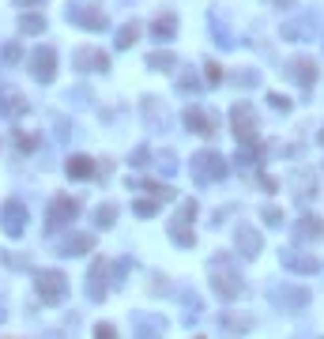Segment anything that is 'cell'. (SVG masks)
<instances>
[{
	"instance_id": "obj_15",
	"label": "cell",
	"mask_w": 324,
	"mask_h": 339,
	"mask_svg": "<svg viewBox=\"0 0 324 339\" xmlns=\"http://www.w3.org/2000/svg\"><path fill=\"white\" fill-rule=\"evenodd\" d=\"M294 238H298V241H317V238H324V222H320V219H298Z\"/></svg>"
},
{
	"instance_id": "obj_26",
	"label": "cell",
	"mask_w": 324,
	"mask_h": 339,
	"mask_svg": "<svg viewBox=\"0 0 324 339\" xmlns=\"http://www.w3.org/2000/svg\"><path fill=\"white\" fill-rule=\"evenodd\" d=\"M264 219H268L272 226H283V211L279 207H264Z\"/></svg>"
},
{
	"instance_id": "obj_30",
	"label": "cell",
	"mask_w": 324,
	"mask_h": 339,
	"mask_svg": "<svg viewBox=\"0 0 324 339\" xmlns=\"http://www.w3.org/2000/svg\"><path fill=\"white\" fill-rule=\"evenodd\" d=\"M15 4H34V0H15Z\"/></svg>"
},
{
	"instance_id": "obj_29",
	"label": "cell",
	"mask_w": 324,
	"mask_h": 339,
	"mask_svg": "<svg viewBox=\"0 0 324 339\" xmlns=\"http://www.w3.org/2000/svg\"><path fill=\"white\" fill-rule=\"evenodd\" d=\"M275 4H294V0H275Z\"/></svg>"
},
{
	"instance_id": "obj_11",
	"label": "cell",
	"mask_w": 324,
	"mask_h": 339,
	"mask_svg": "<svg viewBox=\"0 0 324 339\" xmlns=\"http://www.w3.org/2000/svg\"><path fill=\"white\" fill-rule=\"evenodd\" d=\"M132 328H136V339H162L166 335V321L162 317H147V313H140L132 321Z\"/></svg>"
},
{
	"instance_id": "obj_16",
	"label": "cell",
	"mask_w": 324,
	"mask_h": 339,
	"mask_svg": "<svg viewBox=\"0 0 324 339\" xmlns=\"http://www.w3.org/2000/svg\"><path fill=\"white\" fill-rule=\"evenodd\" d=\"M237 253L241 256H256L260 253V234H253L249 226H237Z\"/></svg>"
},
{
	"instance_id": "obj_24",
	"label": "cell",
	"mask_w": 324,
	"mask_h": 339,
	"mask_svg": "<svg viewBox=\"0 0 324 339\" xmlns=\"http://www.w3.org/2000/svg\"><path fill=\"white\" fill-rule=\"evenodd\" d=\"M147 64H151V68H174L177 61H174V53H155Z\"/></svg>"
},
{
	"instance_id": "obj_2",
	"label": "cell",
	"mask_w": 324,
	"mask_h": 339,
	"mask_svg": "<svg viewBox=\"0 0 324 339\" xmlns=\"http://www.w3.org/2000/svg\"><path fill=\"white\" fill-rule=\"evenodd\" d=\"M211 279H215V290H219V298H237L241 294V275H237V271L230 268V264H211Z\"/></svg>"
},
{
	"instance_id": "obj_21",
	"label": "cell",
	"mask_w": 324,
	"mask_h": 339,
	"mask_svg": "<svg viewBox=\"0 0 324 339\" xmlns=\"http://www.w3.org/2000/svg\"><path fill=\"white\" fill-rule=\"evenodd\" d=\"M219 328H226V332H245L249 328V317H219Z\"/></svg>"
},
{
	"instance_id": "obj_27",
	"label": "cell",
	"mask_w": 324,
	"mask_h": 339,
	"mask_svg": "<svg viewBox=\"0 0 324 339\" xmlns=\"http://www.w3.org/2000/svg\"><path fill=\"white\" fill-rule=\"evenodd\" d=\"M94 339H117V328H113V324H98Z\"/></svg>"
},
{
	"instance_id": "obj_18",
	"label": "cell",
	"mask_w": 324,
	"mask_h": 339,
	"mask_svg": "<svg viewBox=\"0 0 324 339\" xmlns=\"http://www.w3.org/2000/svg\"><path fill=\"white\" fill-rule=\"evenodd\" d=\"M309 31H317V19L313 15H302V19H294V23H283V38H294V42H298L302 34H309Z\"/></svg>"
},
{
	"instance_id": "obj_5",
	"label": "cell",
	"mask_w": 324,
	"mask_h": 339,
	"mask_svg": "<svg viewBox=\"0 0 324 339\" xmlns=\"http://www.w3.org/2000/svg\"><path fill=\"white\" fill-rule=\"evenodd\" d=\"M79 215V203H75L72 196H57L49 203V219H45V226L49 230H61V226H68V222Z\"/></svg>"
},
{
	"instance_id": "obj_12",
	"label": "cell",
	"mask_w": 324,
	"mask_h": 339,
	"mask_svg": "<svg viewBox=\"0 0 324 339\" xmlns=\"http://www.w3.org/2000/svg\"><path fill=\"white\" fill-rule=\"evenodd\" d=\"M234 132H237V140H253L256 136V117H253V110L249 106H234Z\"/></svg>"
},
{
	"instance_id": "obj_22",
	"label": "cell",
	"mask_w": 324,
	"mask_h": 339,
	"mask_svg": "<svg viewBox=\"0 0 324 339\" xmlns=\"http://www.w3.org/2000/svg\"><path fill=\"white\" fill-rule=\"evenodd\" d=\"M136 38H140V27H136V23H128V27H121V34H117V45H121V49H128V45L136 42Z\"/></svg>"
},
{
	"instance_id": "obj_6",
	"label": "cell",
	"mask_w": 324,
	"mask_h": 339,
	"mask_svg": "<svg viewBox=\"0 0 324 339\" xmlns=\"http://www.w3.org/2000/svg\"><path fill=\"white\" fill-rule=\"evenodd\" d=\"M68 23L87 27V31H102V27H106V15H102L94 4H68Z\"/></svg>"
},
{
	"instance_id": "obj_4",
	"label": "cell",
	"mask_w": 324,
	"mask_h": 339,
	"mask_svg": "<svg viewBox=\"0 0 324 339\" xmlns=\"http://www.w3.org/2000/svg\"><path fill=\"white\" fill-rule=\"evenodd\" d=\"M272 305L275 309H283V313H294V309H302L309 302V290H302V286H272Z\"/></svg>"
},
{
	"instance_id": "obj_19",
	"label": "cell",
	"mask_w": 324,
	"mask_h": 339,
	"mask_svg": "<svg viewBox=\"0 0 324 339\" xmlns=\"http://www.w3.org/2000/svg\"><path fill=\"white\" fill-rule=\"evenodd\" d=\"M91 245H94L91 234H75L64 241V256H83V253H91Z\"/></svg>"
},
{
	"instance_id": "obj_20",
	"label": "cell",
	"mask_w": 324,
	"mask_h": 339,
	"mask_svg": "<svg viewBox=\"0 0 324 339\" xmlns=\"http://www.w3.org/2000/svg\"><path fill=\"white\" fill-rule=\"evenodd\" d=\"M68 173H72V177H91V173H94V166H91V159L75 154V159H68Z\"/></svg>"
},
{
	"instance_id": "obj_8",
	"label": "cell",
	"mask_w": 324,
	"mask_h": 339,
	"mask_svg": "<svg viewBox=\"0 0 324 339\" xmlns=\"http://www.w3.org/2000/svg\"><path fill=\"white\" fill-rule=\"evenodd\" d=\"M279 260H283V268L298 271V275H313V271L320 268V260H317V256H309V253H302V249H283Z\"/></svg>"
},
{
	"instance_id": "obj_25",
	"label": "cell",
	"mask_w": 324,
	"mask_h": 339,
	"mask_svg": "<svg viewBox=\"0 0 324 339\" xmlns=\"http://www.w3.org/2000/svg\"><path fill=\"white\" fill-rule=\"evenodd\" d=\"M113 219H117V207H113V203H106V207H98V222H102V226H110Z\"/></svg>"
},
{
	"instance_id": "obj_13",
	"label": "cell",
	"mask_w": 324,
	"mask_h": 339,
	"mask_svg": "<svg viewBox=\"0 0 324 339\" xmlns=\"http://www.w3.org/2000/svg\"><path fill=\"white\" fill-rule=\"evenodd\" d=\"M290 80L302 83V87H313V80H317V68H313V61H306V57L290 61Z\"/></svg>"
},
{
	"instance_id": "obj_23",
	"label": "cell",
	"mask_w": 324,
	"mask_h": 339,
	"mask_svg": "<svg viewBox=\"0 0 324 339\" xmlns=\"http://www.w3.org/2000/svg\"><path fill=\"white\" fill-rule=\"evenodd\" d=\"M174 27H177V19H174V15L158 19V23H155V34H158V42H162V38H174Z\"/></svg>"
},
{
	"instance_id": "obj_1",
	"label": "cell",
	"mask_w": 324,
	"mask_h": 339,
	"mask_svg": "<svg viewBox=\"0 0 324 339\" xmlns=\"http://www.w3.org/2000/svg\"><path fill=\"white\" fill-rule=\"evenodd\" d=\"M193 177H200V181H219V177H226V162H223V154H215V151H200L196 159H193Z\"/></svg>"
},
{
	"instance_id": "obj_7",
	"label": "cell",
	"mask_w": 324,
	"mask_h": 339,
	"mask_svg": "<svg viewBox=\"0 0 324 339\" xmlns=\"http://www.w3.org/2000/svg\"><path fill=\"white\" fill-rule=\"evenodd\" d=\"M0 222H4V230L12 238L23 234V226H26V207H23V200H8L4 207H0Z\"/></svg>"
},
{
	"instance_id": "obj_28",
	"label": "cell",
	"mask_w": 324,
	"mask_h": 339,
	"mask_svg": "<svg viewBox=\"0 0 324 339\" xmlns=\"http://www.w3.org/2000/svg\"><path fill=\"white\" fill-rule=\"evenodd\" d=\"M42 27H45V23H42L38 15H26V19H23V31H42Z\"/></svg>"
},
{
	"instance_id": "obj_3",
	"label": "cell",
	"mask_w": 324,
	"mask_h": 339,
	"mask_svg": "<svg viewBox=\"0 0 324 339\" xmlns=\"http://www.w3.org/2000/svg\"><path fill=\"white\" fill-rule=\"evenodd\" d=\"M64 294H68V279H64L61 271H42V275H38V298H42V302L57 305Z\"/></svg>"
},
{
	"instance_id": "obj_10",
	"label": "cell",
	"mask_w": 324,
	"mask_h": 339,
	"mask_svg": "<svg viewBox=\"0 0 324 339\" xmlns=\"http://www.w3.org/2000/svg\"><path fill=\"white\" fill-rule=\"evenodd\" d=\"M196 215V207L193 203H185V207L177 211V219L170 222V238L177 241V245H193V230H188V219Z\"/></svg>"
},
{
	"instance_id": "obj_17",
	"label": "cell",
	"mask_w": 324,
	"mask_h": 339,
	"mask_svg": "<svg viewBox=\"0 0 324 339\" xmlns=\"http://www.w3.org/2000/svg\"><path fill=\"white\" fill-rule=\"evenodd\" d=\"M102 294H106V264H94L91 268V279H87V298H91V302H98Z\"/></svg>"
},
{
	"instance_id": "obj_9",
	"label": "cell",
	"mask_w": 324,
	"mask_h": 339,
	"mask_svg": "<svg viewBox=\"0 0 324 339\" xmlns=\"http://www.w3.org/2000/svg\"><path fill=\"white\" fill-rule=\"evenodd\" d=\"M53 68H57V53L49 49V45L34 49V57H31V72H34V80L49 83V80H53Z\"/></svg>"
},
{
	"instance_id": "obj_31",
	"label": "cell",
	"mask_w": 324,
	"mask_h": 339,
	"mask_svg": "<svg viewBox=\"0 0 324 339\" xmlns=\"http://www.w3.org/2000/svg\"><path fill=\"white\" fill-rule=\"evenodd\" d=\"M320 143H324V132H320Z\"/></svg>"
},
{
	"instance_id": "obj_14",
	"label": "cell",
	"mask_w": 324,
	"mask_h": 339,
	"mask_svg": "<svg viewBox=\"0 0 324 339\" xmlns=\"http://www.w3.org/2000/svg\"><path fill=\"white\" fill-rule=\"evenodd\" d=\"M185 124H188L193 132H200V136H211V132H215V121L207 117L204 110H196V106H193V110L185 113Z\"/></svg>"
}]
</instances>
